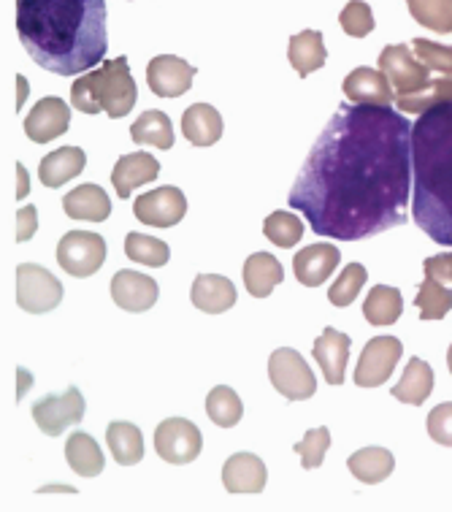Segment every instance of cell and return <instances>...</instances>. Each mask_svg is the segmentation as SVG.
Here are the masks:
<instances>
[{
  "mask_svg": "<svg viewBox=\"0 0 452 512\" xmlns=\"http://www.w3.org/2000/svg\"><path fill=\"white\" fill-rule=\"evenodd\" d=\"M428 434L434 442L452 447V401H444L428 415Z\"/></svg>",
  "mask_w": 452,
  "mask_h": 512,
  "instance_id": "cell-43",
  "label": "cell"
},
{
  "mask_svg": "<svg viewBox=\"0 0 452 512\" xmlns=\"http://www.w3.org/2000/svg\"><path fill=\"white\" fill-rule=\"evenodd\" d=\"M415 304L423 320H442L452 309V288H444L442 282L425 277V282H420V290H417Z\"/></svg>",
  "mask_w": 452,
  "mask_h": 512,
  "instance_id": "cell-36",
  "label": "cell"
},
{
  "mask_svg": "<svg viewBox=\"0 0 452 512\" xmlns=\"http://www.w3.org/2000/svg\"><path fill=\"white\" fill-rule=\"evenodd\" d=\"M401 312H404V298L390 285H374L363 304V315L371 326H393Z\"/></svg>",
  "mask_w": 452,
  "mask_h": 512,
  "instance_id": "cell-31",
  "label": "cell"
},
{
  "mask_svg": "<svg viewBox=\"0 0 452 512\" xmlns=\"http://www.w3.org/2000/svg\"><path fill=\"white\" fill-rule=\"evenodd\" d=\"M38 228V220H36V206H22L17 212V242H28L33 239V233Z\"/></svg>",
  "mask_w": 452,
  "mask_h": 512,
  "instance_id": "cell-45",
  "label": "cell"
},
{
  "mask_svg": "<svg viewBox=\"0 0 452 512\" xmlns=\"http://www.w3.org/2000/svg\"><path fill=\"white\" fill-rule=\"evenodd\" d=\"M241 274H244V285L250 290V296L255 298L271 296V290L285 280L282 263L274 255H268V252H255L250 261H244V271Z\"/></svg>",
  "mask_w": 452,
  "mask_h": 512,
  "instance_id": "cell-24",
  "label": "cell"
},
{
  "mask_svg": "<svg viewBox=\"0 0 452 512\" xmlns=\"http://www.w3.org/2000/svg\"><path fill=\"white\" fill-rule=\"evenodd\" d=\"M350 345V336L342 334V331H336V328H325L323 334L314 339V361L320 364L325 380L331 382V385H342L344 377H347Z\"/></svg>",
  "mask_w": 452,
  "mask_h": 512,
  "instance_id": "cell-16",
  "label": "cell"
},
{
  "mask_svg": "<svg viewBox=\"0 0 452 512\" xmlns=\"http://www.w3.org/2000/svg\"><path fill=\"white\" fill-rule=\"evenodd\" d=\"M328 447H331V431L323 426V429L309 431L301 442H296L293 450L301 456V466L304 469H317V466H323Z\"/></svg>",
  "mask_w": 452,
  "mask_h": 512,
  "instance_id": "cell-41",
  "label": "cell"
},
{
  "mask_svg": "<svg viewBox=\"0 0 452 512\" xmlns=\"http://www.w3.org/2000/svg\"><path fill=\"white\" fill-rule=\"evenodd\" d=\"M347 466H350L352 477H358L360 483L374 485L388 480L396 461H393V456H390L385 447H363L358 453H352Z\"/></svg>",
  "mask_w": 452,
  "mask_h": 512,
  "instance_id": "cell-30",
  "label": "cell"
},
{
  "mask_svg": "<svg viewBox=\"0 0 452 512\" xmlns=\"http://www.w3.org/2000/svg\"><path fill=\"white\" fill-rule=\"evenodd\" d=\"M287 57H290V66L296 68L298 76H309L312 71H320L328 60L325 52L323 33L320 30H304L290 38V47H287Z\"/></svg>",
  "mask_w": 452,
  "mask_h": 512,
  "instance_id": "cell-26",
  "label": "cell"
},
{
  "mask_svg": "<svg viewBox=\"0 0 452 512\" xmlns=\"http://www.w3.org/2000/svg\"><path fill=\"white\" fill-rule=\"evenodd\" d=\"M344 95L352 103H374V106H390L396 101V90L390 87V79L374 68H355L344 79Z\"/></svg>",
  "mask_w": 452,
  "mask_h": 512,
  "instance_id": "cell-20",
  "label": "cell"
},
{
  "mask_svg": "<svg viewBox=\"0 0 452 512\" xmlns=\"http://www.w3.org/2000/svg\"><path fill=\"white\" fill-rule=\"evenodd\" d=\"M339 22H342V30L352 38H366L374 30V11H371L369 3L363 0H352L344 6V11L339 14Z\"/></svg>",
  "mask_w": 452,
  "mask_h": 512,
  "instance_id": "cell-40",
  "label": "cell"
},
{
  "mask_svg": "<svg viewBox=\"0 0 452 512\" xmlns=\"http://www.w3.org/2000/svg\"><path fill=\"white\" fill-rule=\"evenodd\" d=\"M268 377H271V385L290 401L312 399L314 391H317V380H314L312 369L304 361V355L293 350V347H279V350L271 353Z\"/></svg>",
  "mask_w": 452,
  "mask_h": 512,
  "instance_id": "cell-5",
  "label": "cell"
},
{
  "mask_svg": "<svg viewBox=\"0 0 452 512\" xmlns=\"http://www.w3.org/2000/svg\"><path fill=\"white\" fill-rule=\"evenodd\" d=\"M17 36L38 66L76 76L106 57V0H17Z\"/></svg>",
  "mask_w": 452,
  "mask_h": 512,
  "instance_id": "cell-2",
  "label": "cell"
},
{
  "mask_svg": "<svg viewBox=\"0 0 452 512\" xmlns=\"http://www.w3.org/2000/svg\"><path fill=\"white\" fill-rule=\"evenodd\" d=\"M366 280H369L366 266L350 263V266L339 274V280L333 282L331 290H328V301H331L333 307H350L352 301L358 298L360 290H363V285H366Z\"/></svg>",
  "mask_w": 452,
  "mask_h": 512,
  "instance_id": "cell-38",
  "label": "cell"
},
{
  "mask_svg": "<svg viewBox=\"0 0 452 512\" xmlns=\"http://www.w3.org/2000/svg\"><path fill=\"white\" fill-rule=\"evenodd\" d=\"M139 101V87L130 76L128 57L106 60L93 71L79 76L71 87V103L84 114L106 112L111 120L128 117Z\"/></svg>",
  "mask_w": 452,
  "mask_h": 512,
  "instance_id": "cell-4",
  "label": "cell"
},
{
  "mask_svg": "<svg viewBox=\"0 0 452 512\" xmlns=\"http://www.w3.org/2000/svg\"><path fill=\"white\" fill-rule=\"evenodd\" d=\"M409 198L412 122L390 106L342 103L287 201L317 236L358 242L404 225Z\"/></svg>",
  "mask_w": 452,
  "mask_h": 512,
  "instance_id": "cell-1",
  "label": "cell"
},
{
  "mask_svg": "<svg viewBox=\"0 0 452 512\" xmlns=\"http://www.w3.org/2000/svg\"><path fill=\"white\" fill-rule=\"evenodd\" d=\"M436 103H452V76L434 79V82L425 87L423 93L401 95V98H398V109L423 114L425 109H431Z\"/></svg>",
  "mask_w": 452,
  "mask_h": 512,
  "instance_id": "cell-39",
  "label": "cell"
},
{
  "mask_svg": "<svg viewBox=\"0 0 452 512\" xmlns=\"http://www.w3.org/2000/svg\"><path fill=\"white\" fill-rule=\"evenodd\" d=\"M222 114L209 103H193L182 117V133L195 147H212L222 139Z\"/></svg>",
  "mask_w": 452,
  "mask_h": 512,
  "instance_id": "cell-22",
  "label": "cell"
},
{
  "mask_svg": "<svg viewBox=\"0 0 452 512\" xmlns=\"http://www.w3.org/2000/svg\"><path fill=\"white\" fill-rule=\"evenodd\" d=\"M201 429L185 418L163 420L155 431L157 456L168 464H190L201 456Z\"/></svg>",
  "mask_w": 452,
  "mask_h": 512,
  "instance_id": "cell-9",
  "label": "cell"
},
{
  "mask_svg": "<svg viewBox=\"0 0 452 512\" xmlns=\"http://www.w3.org/2000/svg\"><path fill=\"white\" fill-rule=\"evenodd\" d=\"M133 215L152 228H171L182 223V217L187 215V198L179 187L163 185L136 198Z\"/></svg>",
  "mask_w": 452,
  "mask_h": 512,
  "instance_id": "cell-12",
  "label": "cell"
},
{
  "mask_svg": "<svg viewBox=\"0 0 452 512\" xmlns=\"http://www.w3.org/2000/svg\"><path fill=\"white\" fill-rule=\"evenodd\" d=\"M412 215L436 244L452 247V103L412 125Z\"/></svg>",
  "mask_w": 452,
  "mask_h": 512,
  "instance_id": "cell-3",
  "label": "cell"
},
{
  "mask_svg": "<svg viewBox=\"0 0 452 512\" xmlns=\"http://www.w3.org/2000/svg\"><path fill=\"white\" fill-rule=\"evenodd\" d=\"M379 71L388 76L390 87H396L398 98L401 95L423 93L425 87L431 84V68L423 66L406 44L382 49V55H379Z\"/></svg>",
  "mask_w": 452,
  "mask_h": 512,
  "instance_id": "cell-8",
  "label": "cell"
},
{
  "mask_svg": "<svg viewBox=\"0 0 452 512\" xmlns=\"http://www.w3.org/2000/svg\"><path fill=\"white\" fill-rule=\"evenodd\" d=\"M412 52L417 55V60L428 66L431 71H439L442 76H452V47H444V44H434L428 38H415L412 41Z\"/></svg>",
  "mask_w": 452,
  "mask_h": 512,
  "instance_id": "cell-42",
  "label": "cell"
},
{
  "mask_svg": "<svg viewBox=\"0 0 452 512\" xmlns=\"http://www.w3.org/2000/svg\"><path fill=\"white\" fill-rule=\"evenodd\" d=\"M106 261V242L103 236L90 231H71L65 233L57 244V263L65 274L71 277H93L95 271H101Z\"/></svg>",
  "mask_w": 452,
  "mask_h": 512,
  "instance_id": "cell-7",
  "label": "cell"
},
{
  "mask_svg": "<svg viewBox=\"0 0 452 512\" xmlns=\"http://www.w3.org/2000/svg\"><path fill=\"white\" fill-rule=\"evenodd\" d=\"M266 480V464L252 453H236L222 466V485L228 494H260Z\"/></svg>",
  "mask_w": 452,
  "mask_h": 512,
  "instance_id": "cell-17",
  "label": "cell"
},
{
  "mask_svg": "<svg viewBox=\"0 0 452 512\" xmlns=\"http://www.w3.org/2000/svg\"><path fill=\"white\" fill-rule=\"evenodd\" d=\"M195 66L176 55H160L147 66L149 90L160 98H179L190 90Z\"/></svg>",
  "mask_w": 452,
  "mask_h": 512,
  "instance_id": "cell-13",
  "label": "cell"
},
{
  "mask_svg": "<svg viewBox=\"0 0 452 512\" xmlns=\"http://www.w3.org/2000/svg\"><path fill=\"white\" fill-rule=\"evenodd\" d=\"M65 215L74 220H90V223H103L111 215V201L98 185H79L63 196Z\"/></svg>",
  "mask_w": 452,
  "mask_h": 512,
  "instance_id": "cell-23",
  "label": "cell"
},
{
  "mask_svg": "<svg viewBox=\"0 0 452 512\" xmlns=\"http://www.w3.org/2000/svg\"><path fill=\"white\" fill-rule=\"evenodd\" d=\"M71 128V106L63 98H44L33 106V112L25 120V133L30 141L36 144H47V141L63 136Z\"/></svg>",
  "mask_w": 452,
  "mask_h": 512,
  "instance_id": "cell-15",
  "label": "cell"
},
{
  "mask_svg": "<svg viewBox=\"0 0 452 512\" xmlns=\"http://www.w3.org/2000/svg\"><path fill=\"white\" fill-rule=\"evenodd\" d=\"M106 442H109L111 456L117 464L133 466L144 458V437H141L139 426H133L128 420L111 423L106 429Z\"/></svg>",
  "mask_w": 452,
  "mask_h": 512,
  "instance_id": "cell-29",
  "label": "cell"
},
{
  "mask_svg": "<svg viewBox=\"0 0 452 512\" xmlns=\"http://www.w3.org/2000/svg\"><path fill=\"white\" fill-rule=\"evenodd\" d=\"M434 391V369L420 361V358H412L404 369V377L398 382L396 388H393V396L398 401H404V404H415L420 407L428 396Z\"/></svg>",
  "mask_w": 452,
  "mask_h": 512,
  "instance_id": "cell-28",
  "label": "cell"
},
{
  "mask_svg": "<svg viewBox=\"0 0 452 512\" xmlns=\"http://www.w3.org/2000/svg\"><path fill=\"white\" fill-rule=\"evenodd\" d=\"M263 233H266L268 242L287 250V247H296L304 239V223L293 212H274L271 217H266Z\"/></svg>",
  "mask_w": 452,
  "mask_h": 512,
  "instance_id": "cell-37",
  "label": "cell"
},
{
  "mask_svg": "<svg viewBox=\"0 0 452 512\" xmlns=\"http://www.w3.org/2000/svg\"><path fill=\"white\" fill-rule=\"evenodd\" d=\"M404 355V345L396 336H377L360 353L358 369H355V385L358 388H379L390 380L398 358Z\"/></svg>",
  "mask_w": 452,
  "mask_h": 512,
  "instance_id": "cell-10",
  "label": "cell"
},
{
  "mask_svg": "<svg viewBox=\"0 0 452 512\" xmlns=\"http://www.w3.org/2000/svg\"><path fill=\"white\" fill-rule=\"evenodd\" d=\"M130 139L157 149L174 147V125L166 112H144L130 128Z\"/></svg>",
  "mask_w": 452,
  "mask_h": 512,
  "instance_id": "cell-32",
  "label": "cell"
},
{
  "mask_svg": "<svg viewBox=\"0 0 452 512\" xmlns=\"http://www.w3.org/2000/svg\"><path fill=\"white\" fill-rule=\"evenodd\" d=\"M423 271L428 280L452 282V252H444V255L428 258V261L423 263Z\"/></svg>",
  "mask_w": 452,
  "mask_h": 512,
  "instance_id": "cell-44",
  "label": "cell"
},
{
  "mask_svg": "<svg viewBox=\"0 0 452 512\" xmlns=\"http://www.w3.org/2000/svg\"><path fill=\"white\" fill-rule=\"evenodd\" d=\"M160 177V163H157L155 155L149 152H136V155H122L117 160V166L111 171V182H114V190L120 198H130V193L136 187L147 185V182H155Z\"/></svg>",
  "mask_w": 452,
  "mask_h": 512,
  "instance_id": "cell-19",
  "label": "cell"
},
{
  "mask_svg": "<svg viewBox=\"0 0 452 512\" xmlns=\"http://www.w3.org/2000/svg\"><path fill=\"white\" fill-rule=\"evenodd\" d=\"M157 296H160L157 282L139 271L122 269L111 280V298L125 312H147L157 304Z\"/></svg>",
  "mask_w": 452,
  "mask_h": 512,
  "instance_id": "cell-14",
  "label": "cell"
},
{
  "mask_svg": "<svg viewBox=\"0 0 452 512\" xmlns=\"http://www.w3.org/2000/svg\"><path fill=\"white\" fill-rule=\"evenodd\" d=\"M125 255H128L130 261L144 263V266L157 269V266H166L168 258H171V250H168L166 242L133 231L128 233V239H125Z\"/></svg>",
  "mask_w": 452,
  "mask_h": 512,
  "instance_id": "cell-35",
  "label": "cell"
},
{
  "mask_svg": "<svg viewBox=\"0 0 452 512\" xmlns=\"http://www.w3.org/2000/svg\"><path fill=\"white\" fill-rule=\"evenodd\" d=\"M447 366H450V374H452V345H450V353H447Z\"/></svg>",
  "mask_w": 452,
  "mask_h": 512,
  "instance_id": "cell-47",
  "label": "cell"
},
{
  "mask_svg": "<svg viewBox=\"0 0 452 512\" xmlns=\"http://www.w3.org/2000/svg\"><path fill=\"white\" fill-rule=\"evenodd\" d=\"M409 14L434 33H452V0H406Z\"/></svg>",
  "mask_w": 452,
  "mask_h": 512,
  "instance_id": "cell-34",
  "label": "cell"
},
{
  "mask_svg": "<svg viewBox=\"0 0 452 512\" xmlns=\"http://www.w3.org/2000/svg\"><path fill=\"white\" fill-rule=\"evenodd\" d=\"M206 412H209L212 423H217L220 429H233L241 420V415H244V404H241L236 391H231L228 385H217L209 393V399H206Z\"/></svg>",
  "mask_w": 452,
  "mask_h": 512,
  "instance_id": "cell-33",
  "label": "cell"
},
{
  "mask_svg": "<svg viewBox=\"0 0 452 512\" xmlns=\"http://www.w3.org/2000/svg\"><path fill=\"white\" fill-rule=\"evenodd\" d=\"M342 261V252L336 250L333 244L320 242L312 244V247H306L293 258V271H296V280L306 288H317V285H323L328 282L336 266Z\"/></svg>",
  "mask_w": 452,
  "mask_h": 512,
  "instance_id": "cell-18",
  "label": "cell"
},
{
  "mask_svg": "<svg viewBox=\"0 0 452 512\" xmlns=\"http://www.w3.org/2000/svg\"><path fill=\"white\" fill-rule=\"evenodd\" d=\"M84 418V396L76 388L60 393V396H44L33 404V420L49 437H60L65 429H71Z\"/></svg>",
  "mask_w": 452,
  "mask_h": 512,
  "instance_id": "cell-11",
  "label": "cell"
},
{
  "mask_svg": "<svg viewBox=\"0 0 452 512\" xmlns=\"http://www.w3.org/2000/svg\"><path fill=\"white\" fill-rule=\"evenodd\" d=\"M190 298L201 312L222 315L236 304V285L228 277H220V274H201V277H195Z\"/></svg>",
  "mask_w": 452,
  "mask_h": 512,
  "instance_id": "cell-21",
  "label": "cell"
},
{
  "mask_svg": "<svg viewBox=\"0 0 452 512\" xmlns=\"http://www.w3.org/2000/svg\"><path fill=\"white\" fill-rule=\"evenodd\" d=\"M84 163H87V155H84L79 147H63L57 152H49L47 158L41 160L38 166V177L47 187H63L68 179L79 177L84 171Z\"/></svg>",
  "mask_w": 452,
  "mask_h": 512,
  "instance_id": "cell-25",
  "label": "cell"
},
{
  "mask_svg": "<svg viewBox=\"0 0 452 512\" xmlns=\"http://www.w3.org/2000/svg\"><path fill=\"white\" fill-rule=\"evenodd\" d=\"M65 458H68V464H71V469L79 477H98L103 472V464H106L98 442L90 434H84V431H76V434L68 437V442H65Z\"/></svg>",
  "mask_w": 452,
  "mask_h": 512,
  "instance_id": "cell-27",
  "label": "cell"
},
{
  "mask_svg": "<svg viewBox=\"0 0 452 512\" xmlns=\"http://www.w3.org/2000/svg\"><path fill=\"white\" fill-rule=\"evenodd\" d=\"M63 301V285L55 274L38 263H22L17 269V304L30 315L52 312Z\"/></svg>",
  "mask_w": 452,
  "mask_h": 512,
  "instance_id": "cell-6",
  "label": "cell"
},
{
  "mask_svg": "<svg viewBox=\"0 0 452 512\" xmlns=\"http://www.w3.org/2000/svg\"><path fill=\"white\" fill-rule=\"evenodd\" d=\"M17 174H19V190H17V198H25V193H28V174H25V166L22 163H17Z\"/></svg>",
  "mask_w": 452,
  "mask_h": 512,
  "instance_id": "cell-46",
  "label": "cell"
}]
</instances>
